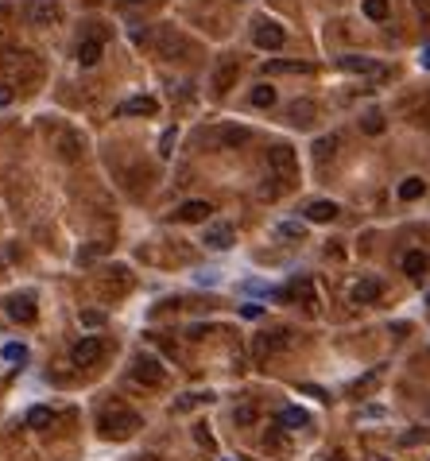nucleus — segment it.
Returning <instances> with one entry per match:
<instances>
[{
	"label": "nucleus",
	"mask_w": 430,
	"mask_h": 461,
	"mask_svg": "<svg viewBox=\"0 0 430 461\" xmlns=\"http://www.w3.org/2000/svg\"><path fill=\"white\" fill-rule=\"evenodd\" d=\"M59 156L66 159V163H74V159L82 156V136H74V132H62V136H59Z\"/></svg>",
	"instance_id": "nucleus-20"
},
{
	"label": "nucleus",
	"mask_w": 430,
	"mask_h": 461,
	"mask_svg": "<svg viewBox=\"0 0 430 461\" xmlns=\"http://www.w3.org/2000/svg\"><path fill=\"white\" fill-rule=\"evenodd\" d=\"M248 140H252V132H248L245 124H225V128H214V132L205 136V144L209 147H245Z\"/></svg>",
	"instance_id": "nucleus-4"
},
{
	"label": "nucleus",
	"mask_w": 430,
	"mask_h": 461,
	"mask_svg": "<svg viewBox=\"0 0 430 461\" xmlns=\"http://www.w3.org/2000/svg\"><path fill=\"white\" fill-rule=\"evenodd\" d=\"M101 357H105V341H101V337H82V341L74 345V364H78V368L97 364Z\"/></svg>",
	"instance_id": "nucleus-10"
},
{
	"label": "nucleus",
	"mask_w": 430,
	"mask_h": 461,
	"mask_svg": "<svg viewBox=\"0 0 430 461\" xmlns=\"http://www.w3.org/2000/svg\"><path fill=\"white\" fill-rule=\"evenodd\" d=\"M175 140H178V128H167L163 136H159V156H163V159H171V147H175Z\"/></svg>",
	"instance_id": "nucleus-32"
},
{
	"label": "nucleus",
	"mask_w": 430,
	"mask_h": 461,
	"mask_svg": "<svg viewBox=\"0 0 430 461\" xmlns=\"http://www.w3.org/2000/svg\"><path fill=\"white\" fill-rule=\"evenodd\" d=\"M303 214H306V221H318V225H326V221H333V217L342 214V209H337V202H326V198H322V202H310Z\"/></svg>",
	"instance_id": "nucleus-17"
},
{
	"label": "nucleus",
	"mask_w": 430,
	"mask_h": 461,
	"mask_svg": "<svg viewBox=\"0 0 430 461\" xmlns=\"http://www.w3.org/2000/svg\"><path fill=\"white\" fill-rule=\"evenodd\" d=\"M28 20L35 28H55L62 20V8L59 0H28Z\"/></svg>",
	"instance_id": "nucleus-5"
},
{
	"label": "nucleus",
	"mask_w": 430,
	"mask_h": 461,
	"mask_svg": "<svg viewBox=\"0 0 430 461\" xmlns=\"http://www.w3.org/2000/svg\"><path fill=\"white\" fill-rule=\"evenodd\" d=\"M233 225H225V221H214V225H205L202 233V245L214 248V252H225V248H233Z\"/></svg>",
	"instance_id": "nucleus-8"
},
{
	"label": "nucleus",
	"mask_w": 430,
	"mask_h": 461,
	"mask_svg": "<svg viewBox=\"0 0 430 461\" xmlns=\"http://www.w3.org/2000/svg\"><path fill=\"white\" fill-rule=\"evenodd\" d=\"M403 446H419V442H430V431H411V434H403Z\"/></svg>",
	"instance_id": "nucleus-34"
},
{
	"label": "nucleus",
	"mask_w": 430,
	"mask_h": 461,
	"mask_svg": "<svg viewBox=\"0 0 430 461\" xmlns=\"http://www.w3.org/2000/svg\"><path fill=\"white\" fill-rule=\"evenodd\" d=\"M97 426H101V434H105V438L124 442V438H132V434L140 431V415H136V411H128V407H113V411L101 415Z\"/></svg>",
	"instance_id": "nucleus-1"
},
{
	"label": "nucleus",
	"mask_w": 430,
	"mask_h": 461,
	"mask_svg": "<svg viewBox=\"0 0 430 461\" xmlns=\"http://www.w3.org/2000/svg\"><path fill=\"white\" fill-rule=\"evenodd\" d=\"M364 16L368 20H388V0H364Z\"/></svg>",
	"instance_id": "nucleus-30"
},
{
	"label": "nucleus",
	"mask_w": 430,
	"mask_h": 461,
	"mask_svg": "<svg viewBox=\"0 0 430 461\" xmlns=\"http://www.w3.org/2000/svg\"><path fill=\"white\" fill-rule=\"evenodd\" d=\"M124 4H144V0H124Z\"/></svg>",
	"instance_id": "nucleus-40"
},
{
	"label": "nucleus",
	"mask_w": 430,
	"mask_h": 461,
	"mask_svg": "<svg viewBox=\"0 0 430 461\" xmlns=\"http://www.w3.org/2000/svg\"><path fill=\"white\" fill-rule=\"evenodd\" d=\"M120 113H124V117H156L159 101L156 97H128L124 105H120Z\"/></svg>",
	"instance_id": "nucleus-14"
},
{
	"label": "nucleus",
	"mask_w": 430,
	"mask_h": 461,
	"mask_svg": "<svg viewBox=\"0 0 430 461\" xmlns=\"http://www.w3.org/2000/svg\"><path fill=\"white\" fill-rule=\"evenodd\" d=\"M8 314L16 318V322H31V318H35V299H31V294H12Z\"/></svg>",
	"instance_id": "nucleus-16"
},
{
	"label": "nucleus",
	"mask_w": 430,
	"mask_h": 461,
	"mask_svg": "<svg viewBox=\"0 0 430 461\" xmlns=\"http://www.w3.org/2000/svg\"><path fill=\"white\" fill-rule=\"evenodd\" d=\"M337 144H342V140H337V136H322V140H314V159H318V163H326V159H333V151H337Z\"/></svg>",
	"instance_id": "nucleus-24"
},
{
	"label": "nucleus",
	"mask_w": 430,
	"mask_h": 461,
	"mask_svg": "<svg viewBox=\"0 0 430 461\" xmlns=\"http://www.w3.org/2000/svg\"><path fill=\"white\" fill-rule=\"evenodd\" d=\"M194 438H198V446H205V450H214V434L205 431V426H198V431H194Z\"/></svg>",
	"instance_id": "nucleus-35"
},
{
	"label": "nucleus",
	"mask_w": 430,
	"mask_h": 461,
	"mask_svg": "<svg viewBox=\"0 0 430 461\" xmlns=\"http://www.w3.org/2000/svg\"><path fill=\"white\" fill-rule=\"evenodd\" d=\"M287 299H295V303H303L306 310H314V306H318V294H314V283L310 279H306V275H299V279H295L291 287H287Z\"/></svg>",
	"instance_id": "nucleus-12"
},
{
	"label": "nucleus",
	"mask_w": 430,
	"mask_h": 461,
	"mask_svg": "<svg viewBox=\"0 0 430 461\" xmlns=\"http://www.w3.org/2000/svg\"><path fill=\"white\" fill-rule=\"evenodd\" d=\"M50 419H55L50 407H31L28 411V426H35V431H39V426H50Z\"/></svg>",
	"instance_id": "nucleus-28"
},
{
	"label": "nucleus",
	"mask_w": 430,
	"mask_h": 461,
	"mask_svg": "<svg viewBox=\"0 0 430 461\" xmlns=\"http://www.w3.org/2000/svg\"><path fill=\"white\" fill-rule=\"evenodd\" d=\"M12 97H16V89H12V86H0V109L12 105Z\"/></svg>",
	"instance_id": "nucleus-37"
},
{
	"label": "nucleus",
	"mask_w": 430,
	"mask_h": 461,
	"mask_svg": "<svg viewBox=\"0 0 430 461\" xmlns=\"http://www.w3.org/2000/svg\"><path fill=\"white\" fill-rule=\"evenodd\" d=\"M78 62L82 66H97L101 62V39H82L78 43Z\"/></svg>",
	"instance_id": "nucleus-21"
},
{
	"label": "nucleus",
	"mask_w": 430,
	"mask_h": 461,
	"mask_svg": "<svg viewBox=\"0 0 430 461\" xmlns=\"http://www.w3.org/2000/svg\"><path fill=\"white\" fill-rule=\"evenodd\" d=\"M82 322H86V326H101V322H105V314H101V310H82Z\"/></svg>",
	"instance_id": "nucleus-36"
},
{
	"label": "nucleus",
	"mask_w": 430,
	"mask_h": 461,
	"mask_svg": "<svg viewBox=\"0 0 430 461\" xmlns=\"http://www.w3.org/2000/svg\"><path fill=\"white\" fill-rule=\"evenodd\" d=\"M132 376H136L140 384H151V388L167 380L163 364H159V361H156V357H151V353H136V361H132Z\"/></svg>",
	"instance_id": "nucleus-7"
},
{
	"label": "nucleus",
	"mask_w": 430,
	"mask_h": 461,
	"mask_svg": "<svg viewBox=\"0 0 430 461\" xmlns=\"http://www.w3.org/2000/svg\"><path fill=\"white\" fill-rule=\"evenodd\" d=\"M337 66L349 70V74H380L376 59H364V55H345V59H337Z\"/></svg>",
	"instance_id": "nucleus-18"
},
{
	"label": "nucleus",
	"mask_w": 430,
	"mask_h": 461,
	"mask_svg": "<svg viewBox=\"0 0 430 461\" xmlns=\"http://www.w3.org/2000/svg\"><path fill=\"white\" fill-rule=\"evenodd\" d=\"M156 50L163 55V59L175 62V59H183L186 50H190V43H186L175 28H159V31H156Z\"/></svg>",
	"instance_id": "nucleus-6"
},
{
	"label": "nucleus",
	"mask_w": 430,
	"mask_h": 461,
	"mask_svg": "<svg viewBox=\"0 0 430 461\" xmlns=\"http://www.w3.org/2000/svg\"><path fill=\"white\" fill-rule=\"evenodd\" d=\"M252 105L256 109H272L275 105V89L272 86H256L252 89Z\"/></svg>",
	"instance_id": "nucleus-29"
},
{
	"label": "nucleus",
	"mask_w": 430,
	"mask_h": 461,
	"mask_svg": "<svg viewBox=\"0 0 430 461\" xmlns=\"http://www.w3.org/2000/svg\"><path fill=\"white\" fill-rule=\"evenodd\" d=\"M314 113H318V109H314V101H291V105H287V120H291L295 128L314 124Z\"/></svg>",
	"instance_id": "nucleus-15"
},
{
	"label": "nucleus",
	"mask_w": 430,
	"mask_h": 461,
	"mask_svg": "<svg viewBox=\"0 0 430 461\" xmlns=\"http://www.w3.org/2000/svg\"><path fill=\"white\" fill-rule=\"evenodd\" d=\"M303 233L306 229L299 225V221H279V225H275V236H279V241H303Z\"/></svg>",
	"instance_id": "nucleus-26"
},
{
	"label": "nucleus",
	"mask_w": 430,
	"mask_h": 461,
	"mask_svg": "<svg viewBox=\"0 0 430 461\" xmlns=\"http://www.w3.org/2000/svg\"><path fill=\"white\" fill-rule=\"evenodd\" d=\"M264 70H268V74H310V62H287V59H272Z\"/></svg>",
	"instance_id": "nucleus-22"
},
{
	"label": "nucleus",
	"mask_w": 430,
	"mask_h": 461,
	"mask_svg": "<svg viewBox=\"0 0 430 461\" xmlns=\"http://www.w3.org/2000/svg\"><path fill=\"white\" fill-rule=\"evenodd\" d=\"M306 422H310V415L299 411V407H283V411H279V426H295V431H299Z\"/></svg>",
	"instance_id": "nucleus-25"
},
{
	"label": "nucleus",
	"mask_w": 430,
	"mask_h": 461,
	"mask_svg": "<svg viewBox=\"0 0 430 461\" xmlns=\"http://www.w3.org/2000/svg\"><path fill=\"white\" fill-rule=\"evenodd\" d=\"M233 419L241 422V426H248V422H256V407H248V403H245V407H236Z\"/></svg>",
	"instance_id": "nucleus-33"
},
{
	"label": "nucleus",
	"mask_w": 430,
	"mask_h": 461,
	"mask_svg": "<svg viewBox=\"0 0 430 461\" xmlns=\"http://www.w3.org/2000/svg\"><path fill=\"white\" fill-rule=\"evenodd\" d=\"M361 128L368 132V136H380V132H384V117H380V113H364Z\"/></svg>",
	"instance_id": "nucleus-31"
},
{
	"label": "nucleus",
	"mask_w": 430,
	"mask_h": 461,
	"mask_svg": "<svg viewBox=\"0 0 430 461\" xmlns=\"http://www.w3.org/2000/svg\"><path fill=\"white\" fill-rule=\"evenodd\" d=\"M427 194V182H422L419 175H411V178H403L400 182V198L403 202H415V198H422Z\"/></svg>",
	"instance_id": "nucleus-23"
},
{
	"label": "nucleus",
	"mask_w": 430,
	"mask_h": 461,
	"mask_svg": "<svg viewBox=\"0 0 430 461\" xmlns=\"http://www.w3.org/2000/svg\"><path fill=\"white\" fill-rule=\"evenodd\" d=\"M260 314H264V310H260L256 303H248V306H245V318H260Z\"/></svg>",
	"instance_id": "nucleus-38"
},
{
	"label": "nucleus",
	"mask_w": 430,
	"mask_h": 461,
	"mask_svg": "<svg viewBox=\"0 0 430 461\" xmlns=\"http://www.w3.org/2000/svg\"><path fill=\"white\" fill-rule=\"evenodd\" d=\"M236 74H241V66H236V59H221L214 66V78H209V86H214V93H229V89L236 86Z\"/></svg>",
	"instance_id": "nucleus-9"
},
{
	"label": "nucleus",
	"mask_w": 430,
	"mask_h": 461,
	"mask_svg": "<svg viewBox=\"0 0 430 461\" xmlns=\"http://www.w3.org/2000/svg\"><path fill=\"white\" fill-rule=\"evenodd\" d=\"M256 47L279 50V47H283V28L272 23V20H260V23H256Z\"/></svg>",
	"instance_id": "nucleus-11"
},
{
	"label": "nucleus",
	"mask_w": 430,
	"mask_h": 461,
	"mask_svg": "<svg viewBox=\"0 0 430 461\" xmlns=\"http://www.w3.org/2000/svg\"><path fill=\"white\" fill-rule=\"evenodd\" d=\"M209 214H214L209 202H183V206H178V221H205Z\"/></svg>",
	"instance_id": "nucleus-19"
},
{
	"label": "nucleus",
	"mask_w": 430,
	"mask_h": 461,
	"mask_svg": "<svg viewBox=\"0 0 430 461\" xmlns=\"http://www.w3.org/2000/svg\"><path fill=\"white\" fill-rule=\"evenodd\" d=\"M287 345H291V334H287V330H268V334L252 337V357L256 361H268L272 353H279V349H287Z\"/></svg>",
	"instance_id": "nucleus-3"
},
{
	"label": "nucleus",
	"mask_w": 430,
	"mask_h": 461,
	"mask_svg": "<svg viewBox=\"0 0 430 461\" xmlns=\"http://www.w3.org/2000/svg\"><path fill=\"white\" fill-rule=\"evenodd\" d=\"M427 306H430V294H427Z\"/></svg>",
	"instance_id": "nucleus-42"
},
{
	"label": "nucleus",
	"mask_w": 430,
	"mask_h": 461,
	"mask_svg": "<svg viewBox=\"0 0 430 461\" xmlns=\"http://www.w3.org/2000/svg\"><path fill=\"white\" fill-rule=\"evenodd\" d=\"M403 272H407V275H422V272H427V256H422V252H407V256H403Z\"/></svg>",
	"instance_id": "nucleus-27"
},
{
	"label": "nucleus",
	"mask_w": 430,
	"mask_h": 461,
	"mask_svg": "<svg viewBox=\"0 0 430 461\" xmlns=\"http://www.w3.org/2000/svg\"><path fill=\"white\" fill-rule=\"evenodd\" d=\"M372 461H388V458H372Z\"/></svg>",
	"instance_id": "nucleus-41"
},
{
	"label": "nucleus",
	"mask_w": 430,
	"mask_h": 461,
	"mask_svg": "<svg viewBox=\"0 0 430 461\" xmlns=\"http://www.w3.org/2000/svg\"><path fill=\"white\" fill-rule=\"evenodd\" d=\"M268 167H272V175L279 178V182H295V178H299V159H295V147L275 144L272 151H268Z\"/></svg>",
	"instance_id": "nucleus-2"
},
{
	"label": "nucleus",
	"mask_w": 430,
	"mask_h": 461,
	"mask_svg": "<svg viewBox=\"0 0 430 461\" xmlns=\"http://www.w3.org/2000/svg\"><path fill=\"white\" fill-rule=\"evenodd\" d=\"M380 294H384V287L376 283V279H357V283H353V291H349V299L357 306H368V303H376Z\"/></svg>",
	"instance_id": "nucleus-13"
},
{
	"label": "nucleus",
	"mask_w": 430,
	"mask_h": 461,
	"mask_svg": "<svg viewBox=\"0 0 430 461\" xmlns=\"http://www.w3.org/2000/svg\"><path fill=\"white\" fill-rule=\"evenodd\" d=\"M422 66H427V70H430V47H427V50H422Z\"/></svg>",
	"instance_id": "nucleus-39"
}]
</instances>
